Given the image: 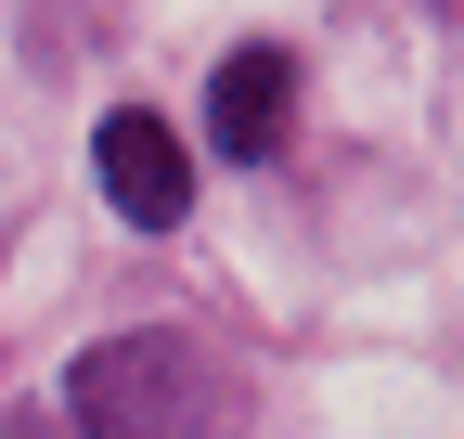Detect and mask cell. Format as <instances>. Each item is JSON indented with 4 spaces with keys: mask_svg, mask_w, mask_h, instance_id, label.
Wrapping results in <instances>:
<instances>
[{
    "mask_svg": "<svg viewBox=\"0 0 464 439\" xmlns=\"http://www.w3.org/2000/svg\"><path fill=\"white\" fill-rule=\"evenodd\" d=\"M207 414H219V375H207L194 337H168V323L103 337L65 375V439H207Z\"/></svg>",
    "mask_w": 464,
    "mask_h": 439,
    "instance_id": "cell-1",
    "label": "cell"
},
{
    "mask_svg": "<svg viewBox=\"0 0 464 439\" xmlns=\"http://www.w3.org/2000/svg\"><path fill=\"white\" fill-rule=\"evenodd\" d=\"M91 169H103V194H116L130 233H181L194 220V155H181L168 117H142V103H116V117L91 130Z\"/></svg>",
    "mask_w": 464,
    "mask_h": 439,
    "instance_id": "cell-2",
    "label": "cell"
},
{
    "mask_svg": "<svg viewBox=\"0 0 464 439\" xmlns=\"http://www.w3.org/2000/svg\"><path fill=\"white\" fill-rule=\"evenodd\" d=\"M284 103H297V65H284V52H219V78H207L219 155H271L284 142Z\"/></svg>",
    "mask_w": 464,
    "mask_h": 439,
    "instance_id": "cell-3",
    "label": "cell"
}]
</instances>
